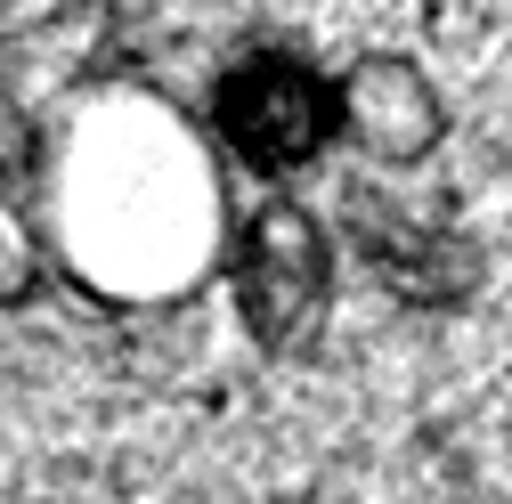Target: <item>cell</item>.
I'll return each mask as SVG.
<instances>
[{
    "mask_svg": "<svg viewBox=\"0 0 512 504\" xmlns=\"http://www.w3.org/2000/svg\"><path fill=\"white\" fill-rule=\"evenodd\" d=\"M33 220L49 269L106 309H171L220 277L228 187L204 114L114 82L74 98L41 139Z\"/></svg>",
    "mask_w": 512,
    "mask_h": 504,
    "instance_id": "cell-1",
    "label": "cell"
},
{
    "mask_svg": "<svg viewBox=\"0 0 512 504\" xmlns=\"http://www.w3.org/2000/svg\"><path fill=\"white\" fill-rule=\"evenodd\" d=\"M204 131L220 163L261 187H293L342 147V74L293 41H244L204 90Z\"/></svg>",
    "mask_w": 512,
    "mask_h": 504,
    "instance_id": "cell-2",
    "label": "cell"
},
{
    "mask_svg": "<svg viewBox=\"0 0 512 504\" xmlns=\"http://www.w3.org/2000/svg\"><path fill=\"white\" fill-rule=\"evenodd\" d=\"M220 277L236 293V318L261 350H301L317 318L334 309V228L293 187H269L252 212L228 220Z\"/></svg>",
    "mask_w": 512,
    "mask_h": 504,
    "instance_id": "cell-3",
    "label": "cell"
},
{
    "mask_svg": "<svg viewBox=\"0 0 512 504\" xmlns=\"http://www.w3.org/2000/svg\"><path fill=\"white\" fill-rule=\"evenodd\" d=\"M439 90L407 57H358L342 74V139L366 147L374 163H423L439 147Z\"/></svg>",
    "mask_w": 512,
    "mask_h": 504,
    "instance_id": "cell-4",
    "label": "cell"
},
{
    "mask_svg": "<svg viewBox=\"0 0 512 504\" xmlns=\"http://www.w3.org/2000/svg\"><path fill=\"white\" fill-rule=\"evenodd\" d=\"M49 244H41V220H33V187L25 196H0V301H33L49 285Z\"/></svg>",
    "mask_w": 512,
    "mask_h": 504,
    "instance_id": "cell-5",
    "label": "cell"
},
{
    "mask_svg": "<svg viewBox=\"0 0 512 504\" xmlns=\"http://www.w3.org/2000/svg\"><path fill=\"white\" fill-rule=\"evenodd\" d=\"M41 139H49V131L25 114V98L0 82V196H25V187H33V171H41Z\"/></svg>",
    "mask_w": 512,
    "mask_h": 504,
    "instance_id": "cell-6",
    "label": "cell"
}]
</instances>
